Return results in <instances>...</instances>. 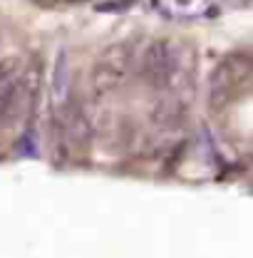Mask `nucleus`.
Segmentation results:
<instances>
[{"mask_svg":"<svg viewBox=\"0 0 253 258\" xmlns=\"http://www.w3.org/2000/svg\"><path fill=\"white\" fill-rule=\"evenodd\" d=\"M132 62H134V47L129 42H114L99 55V60L90 72V90L97 102L114 95L129 80Z\"/></svg>","mask_w":253,"mask_h":258,"instance_id":"1","label":"nucleus"},{"mask_svg":"<svg viewBox=\"0 0 253 258\" xmlns=\"http://www.w3.org/2000/svg\"><path fill=\"white\" fill-rule=\"evenodd\" d=\"M251 77V60L246 55H233L216 64L211 75V92H209V107L214 112H221L231 104L236 92L248 82Z\"/></svg>","mask_w":253,"mask_h":258,"instance_id":"2","label":"nucleus"},{"mask_svg":"<svg viewBox=\"0 0 253 258\" xmlns=\"http://www.w3.org/2000/svg\"><path fill=\"white\" fill-rule=\"evenodd\" d=\"M55 112H57V119L52 117V124H57L60 134H62L72 147L87 149V147L92 144V139H95V127H92V122H90L85 107H82L80 102H72V99L67 97V102H65L62 107H57Z\"/></svg>","mask_w":253,"mask_h":258,"instance_id":"3","label":"nucleus"},{"mask_svg":"<svg viewBox=\"0 0 253 258\" xmlns=\"http://www.w3.org/2000/svg\"><path fill=\"white\" fill-rule=\"evenodd\" d=\"M174 45L164 37H157L147 45L144 55H142V67L139 75L142 80L152 87V90H164L171 75V64H174Z\"/></svg>","mask_w":253,"mask_h":258,"instance_id":"4","label":"nucleus"},{"mask_svg":"<svg viewBox=\"0 0 253 258\" xmlns=\"http://www.w3.org/2000/svg\"><path fill=\"white\" fill-rule=\"evenodd\" d=\"M20 75H23V64L18 57L0 60V124H8L20 112H25L23 95H20Z\"/></svg>","mask_w":253,"mask_h":258,"instance_id":"5","label":"nucleus"},{"mask_svg":"<svg viewBox=\"0 0 253 258\" xmlns=\"http://www.w3.org/2000/svg\"><path fill=\"white\" fill-rule=\"evenodd\" d=\"M55 92H52V99H55V104L57 107H62L65 102H67V57L60 55V60H57V72H55V87H52Z\"/></svg>","mask_w":253,"mask_h":258,"instance_id":"6","label":"nucleus"}]
</instances>
